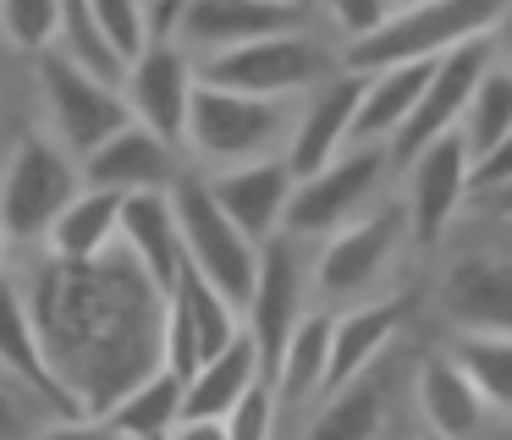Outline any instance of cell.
<instances>
[{"label":"cell","instance_id":"8992f818","mask_svg":"<svg viewBox=\"0 0 512 440\" xmlns=\"http://www.w3.org/2000/svg\"><path fill=\"white\" fill-rule=\"evenodd\" d=\"M391 176L386 143H347L336 160H325L320 171L292 176L287 209H281V231L298 242H320L325 231L358 220L369 204H380Z\"/></svg>","mask_w":512,"mask_h":440},{"label":"cell","instance_id":"836d02e7","mask_svg":"<svg viewBox=\"0 0 512 440\" xmlns=\"http://www.w3.org/2000/svg\"><path fill=\"white\" fill-rule=\"evenodd\" d=\"M397 6V0H325V11H331V22L347 33V39H358V33H369L386 11Z\"/></svg>","mask_w":512,"mask_h":440},{"label":"cell","instance_id":"7a4b0ae2","mask_svg":"<svg viewBox=\"0 0 512 440\" xmlns=\"http://www.w3.org/2000/svg\"><path fill=\"white\" fill-rule=\"evenodd\" d=\"M501 22H507V0H397L369 33L336 44V66L375 72L391 61H430L463 39L501 33Z\"/></svg>","mask_w":512,"mask_h":440},{"label":"cell","instance_id":"44dd1931","mask_svg":"<svg viewBox=\"0 0 512 440\" xmlns=\"http://www.w3.org/2000/svg\"><path fill=\"white\" fill-rule=\"evenodd\" d=\"M408 314H413L408 297H364V303H347L342 314L331 308V358H325V391L320 396H331L364 363H375L397 341V330L408 325Z\"/></svg>","mask_w":512,"mask_h":440},{"label":"cell","instance_id":"9c48e42d","mask_svg":"<svg viewBox=\"0 0 512 440\" xmlns=\"http://www.w3.org/2000/svg\"><path fill=\"white\" fill-rule=\"evenodd\" d=\"M78 187H83L78 160L50 132H28L12 149V160L0 165V226H6V242H23V248L39 242L45 226L56 220V209Z\"/></svg>","mask_w":512,"mask_h":440},{"label":"cell","instance_id":"cb8c5ba5","mask_svg":"<svg viewBox=\"0 0 512 440\" xmlns=\"http://www.w3.org/2000/svg\"><path fill=\"white\" fill-rule=\"evenodd\" d=\"M413 407H419L424 429L430 435H479V429L490 424V402L474 391V380H468L463 369H457L446 352H435V358L419 363V374H413Z\"/></svg>","mask_w":512,"mask_h":440},{"label":"cell","instance_id":"484cf974","mask_svg":"<svg viewBox=\"0 0 512 440\" xmlns=\"http://www.w3.org/2000/svg\"><path fill=\"white\" fill-rule=\"evenodd\" d=\"M116 209H122V193L83 182L56 209V220L45 226L39 242H45L50 259H100L105 248H116Z\"/></svg>","mask_w":512,"mask_h":440},{"label":"cell","instance_id":"5bb4252c","mask_svg":"<svg viewBox=\"0 0 512 440\" xmlns=\"http://www.w3.org/2000/svg\"><path fill=\"white\" fill-rule=\"evenodd\" d=\"M0 374L12 385H23L34 396V407L45 413L50 429H89L83 407L72 402V391L61 385V374L50 369L45 347H39V330H34V314L23 303V286L17 275L6 270L0 275Z\"/></svg>","mask_w":512,"mask_h":440},{"label":"cell","instance_id":"3957f363","mask_svg":"<svg viewBox=\"0 0 512 440\" xmlns=\"http://www.w3.org/2000/svg\"><path fill=\"white\" fill-rule=\"evenodd\" d=\"M287 127H292V99L237 94V88L199 77L188 99V121H182V160H193L199 171L265 160V154H281Z\"/></svg>","mask_w":512,"mask_h":440},{"label":"cell","instance_id":"83f0119b","mask_svg":"<svg viewBox=\"0 0 512 440\" xmlns=\"http://www.w3.org/2000/svg\"><path fill=\"white\" fill-rule=\"evenodd\" d=\"M457 138H463L468 160L512 143V72H507V61H490L479 72L474 94H468L463 116H457Z\"/></svg>","mask_w":512,"mask_h":440},{"label":"cell","instance_id":"d590c367","mask_svg":"<svg viewBox=\"0 0 512 440\" xmlns=\"http://www.w3.org/2000/svg\"><path fill=\"white\" fill-rule=\"evenodd\" d=\"M6 248H12V242H6V226H0V275H6Z\"/></svg>","mask_w":512,"mask_h":440},{"label":"cell","instance_id":"4fadbf2b","mask_svg":"<svg viewBox=\"0 0 512 440\" xmlns=\"http://www.w3.org/2000/svg\"><path fill=\"white\" fill-rule=\"evenodd\" d=\"M166 314H160V363L177 374H193L210 352H221L226 341L243 330L237 308L193 270L188 259L177 264V281L166 286Z\"/></svg>","mask_w":512,"mask_h":440},{"label":"cell","instance_id":"30bf717a","mask_svg":"<svg viewBox=\"0 0 512 440\" xmlns=\"http://www.w3.org/2000/svg\"><path fill=\"white\" fill-rule=\"evenodd\" d=\"M490 61H501V33H479V39H463V44H452L446 55H435V66H430V77H424L413 110L402 116V127L386 138L391 171H397L402 160H413L424 143H435L441 132L457 127V116H463L468 94H474L479 72H485Z\"/></svg>","mask_w":512,"mask_h":440},{"label":"cell","instance_id":"603a6c76","mask_svg":"<svg viewBox=\"0 0 512 440\" xmlns=\"http://www.w3.org/2000/svg\"><path fill=\"white\" fill-rule=\"evenodd\" d=\"M325 358H331V308L309 303L303 319L292 325V336L281 341L276 363H270V391H276V413H298V407H314L325 391Z\"/></svg>","mask_w":512,"mask_h":440},{"label":"cell","instance_id":"9a60e30c","mask_svg":"<svg viewBox=\"0 0 512 440\" xmlns=\"http://www.w3.org/2000/svg\"><path fill=\"white\" fill-rule=\"evenodd\" d=\"M397 171H402V220H408V237L419 248H435L452 231L457 209L468 198V149L457 138V127L441 132L435 143H424Z\"/></svg>","mask_w":512,"mask_h":440},{"label":"cell","instance_id":"d6a6232c","mask_svg":"<svg viewBox=\"0 0 512 440\" xmlns=\"http://www.w3.org/2000/svg\"><path fill=\"white\" fill-rule=\"evenodd\" d=\"M34 429H50L45 413L34 407V396L23 385H12L0 374V435H34Z\"/></svg>","mask_w":512,"mask_h":440},{"label":"cell","instance_id":"6da1fadb","mask_svg":"<svg viewBox=\"0 0 512 440\" xmlns=\"http://www.w3.org/2000/svg\"><path fill=\"white\" fill-rule=\"evenodd\" d=\"M23 303L34 314L39 347L50 369L83 407V418L105 413L133 380L160 369V286L138 270L133 259L105 248L100 259H50L17 275Z\"/></svg>","mask_w":512,"mask_h":440},{"label":"cell","instance_id":"8d00e7d4","mask_svg":"<svg viewBox=\"0 0 512 440\" xmlns=\"http://www.w3.org/2000/svg\"><path fill=\"white\" fill-rule=\"evenodd\" d=\"M298 6H309V0H298Z\"/></svg>","mask_w":512,"mask_h":440},{"label":"cell","instance_id":"e0dca14e","mask_svg":"<svg viewBox=\"0 0 512 440\" xmlns=\"http://www.w3.org/2000/svg\"><path fill=\"white\" fill-rule=\"evenodd\" d=\"M254 380H259V352L248 341V330H237L221 352H210L193 374H182V407H177L171 435H221L226 440V429H221L226 407Z\"/></svg>","mask_w":512,"mask_h":440},{"label":"cell","instance_id":"7402d4cb","mask_svg":"<svg viewBox=\"0 0 512 440\" xmlns=\"http://www.w3.org/2000/svg\"><path fill=\"white\" fill-rule=\"evenodd\" d=\"M116 242H122L127 259L166 292V286L177 281V264H182L171 187H138V193H122V209H116Z\"/></svg>","mask_w":512,"mask_h":440},{"label":"cell","instance_id":"e575fe53","mask_svg":"<svg viewBox=\"0 0 512 440\" xmlns=\"http://www.w3.org/2000/svg\"><path fill=\"white\" fill-rule=\"evenodd\" d=\"M188 0H144V44L149 39H177V17Z\"/></svg>","mask_w":512,"mask_h":440},{"label":"cell","instance_id":"2e32d148","mask_svg":"<svg viewBox=\"0 0 512 440\" xmlns=\"http://www.w3.org/2000/svg\"><path fill=\"white\" fill-rule=\"evenodd\" d=\"M358 88H364V72L336 66L331 77H320L314 88H303V94L292 99V127H287V143H281V160H287L292 176L320 171L325 160H336V154L353 143Z\"/></svg>","mask_w":512,"mask_h":440},{"label":"cell","instance_id":"f546056e","mask_svg":"<svg viewBox=\"0 0 512 440\" xmlns=\"http://www.w3.org/2000/svg\"><path fill=\"white\" fill-rule=\"evenodd\" d=\"M0 33L23 55L50 50L61 44V0H0Z\"/></svg>","mask_w":512,"mask_h":440},{"label":"cell","instance_id":"ffe728a7","mask_svg":"<svg viewBox=\"0 0 512 440\" xmlns=\"http://www.w3.org/2000/svg\"><path fill=\"white\" fill-rule=\"evenodd\" d=\"M210 198L221 204V215L232 226H243L254 242H265L270 231H281V209L292 193V171L281 154L265 160H243V165H221V171H199Z\"/></svg>","mask_w":512,"mask_h":440},{"label":"cell","instance_id":"f1b7e54d","mask_svg":"<svg viewBox=\"0 0 512 440\" xmlns=\"http://www.w3.org/2000/svg\"><path fill=\"white\" fill-rule=\"evenodd\" d=\"M446 358L474 380L496 418L512 413V330H457Z\"/></svg>","mask_w":512,"mask_h":440},{"label":"cell","instance_id":"d6986e66","mask_svg":"<svg viewBox=\"0 0 512 440\" xmlns=\"http://www.w3.org/2000/svg\"><path fill=\"white\" fill-rule=\"evenodd\" d=\"M292 22H303L298 0H188L177 17V44L193 61H204V55L226 50V44L292 28Z\"/></svg>","mask_w":512,"mask_h":440},{"label":"cell","instance_id":"4dcf8cb0","mask_svg":"<svg viewBox=\"0 0 512 440\" xmlns=\"http://www.w3.org/2000/svg\"><path fill=\"white\" fill-rule=\"evenodd\" d=\"M83 6H89L94 33L111 44V55L122 66H127V55L144 50V0H83Z\"/></svg>","mask_w":512,"mask_h":440},{"label":"cell","instance_id":"ac0fdd59","mask_svg":"<svg viewBox=\"0 0 512 440\" xmlns=\"http://www.w3.org/2000/svg\"><path fill=\"white\" fill-rule=\"evenodd\" d=\"M182 149H171L166 138H155L138 121H122L111 138H100L78 160V176L89 187H111V193H138V187H171L182 176Z\"/></svg>","mask_w":512,"mask_h":440},{"label":"cell","instance_id":"7c38bea8","mask_svg":"<svg viewBox=\"0 0 512 440\" xmlns=\"http://www.w3.org/2000/svg\"><path fill=\"white\" fill-rule=\"evenodd\" d=\"M193 83H199V66H193V55L177 39H149L138 55H127L122 77H116L127 121L149 127L171 149H182V121H188Z\"/></svg>","mask_w":512,"mask_h":440},{"label":"cell","instance_id":"d4e9b609","mask_svg":"<svg viewBox=\"0 0 512 440\" xmlns=\"http://www.w3.org/2000/svg\"><path fill=\"white\" fill-rule=\"evenodd\" d=\"M446 314L457 330H512V286L496 253H468L446 275Z\"/></svg>","mask_w":512,"mask_h":440},{"label":"cell","instance_id":"1f68e13d","mask_svg":"<svg viewBox=\"0 0 512 440\" xmlns=\"http://www.w3.org/2000/svg\"><path fill=\"white\" fill-rule=\"evenodd\" d=\"M221 429H226V440H265V435H276V429H281L276 391H270V380H265V374H259V380L248 385V391L237 396L232 407H226Z\"/></svg>","mask_w":512,"mask_h":440},{"label":"cell","instance_id":"4316f807","mask_svg":"<svg viewBox=\"0 0 512 440\" xmlns=\"http://www.w3.org/2000/svg\"><path fill=\"white\" fill-rule=\"evenodd\" d=\"M177 407H182V374L160 363V369L144 374V380L127 385V391L116 396L100 418H94V429H105V435H138V440L171 435Z\"/></svg>","mask_w":512,"mask_h":440},{"label":"cell","instance_id":"8fae6325","mask_svg":"<svg viewBox=\"0 0 512 440\" xmlns=\"http://www.w3.org/2000/svg\"><path fill=\"white\" fill-rule=\"evenodd\" d=\"M309 242L287 237V231H270L259 242V264H254V286H248L243 303V330L259 352V374H270L281 341L292 336V325L303 319V308L314 303L309 297Z\"/></svg>","mask_w":512,"mask_h":440},{"label":"cell","instance_id":"277c9868","mask_svg":"<svg viewBox=\"0 0 512 440\" xmlns=\"http://www.w3.org/2000/svg\"><path fill=\"white\" fill-rule=\"evenodd\" d=\"M402 237H408L402 204H369L358 220L325 231L309 253V297L320 308H347V303H364V297H380Z\"/></svg>","mask_w":512,"mask_h":440},{"label":"cell","instance_id":"52a82bcc","mask_svg":"<svg viewBox=\"0 0 512 440\" xmlns=\"http://www.w3.org/2000/svg\"><path fill=\"white\" fill-rule=\"evenodd\" d=\"M171 215H177L182 259H188L193 270L237 308V319H243L248 286H254V264H259V242L221 215V204L210 198L204 176L188 171V165H182V176L171 182Z\"/></svg>","mask_w":512,"mask_h":440},{"label":"cell","instance_id":"5b68a950","mask_svg":"<svg viewBox=\"0 0 512 440\" xmlns=\"http://www.w3.org/2000/svg\"><path fill=\"white\" fill-rule=\"evenodd\" d=\"M199 66L204 83L237 88V94H265V99H298L303 88H314L320 77L336 72V44H325L320 33H309L303 22L259 39L226 44V50L204 55Z\"/></svg>","mask_w":512,"mask_h":440},{"label":"cell","instance_id":"ba28073f","mask_svg":"<svg viewBox=\"0 0 512 440\" xmlns=\"http://www.w3.org/2000/svg\"><path fill=\"white\" fill-rule=\"evenodd\" d=\"M34 83H39V99H45V116H50V138L83 160L100 138H111L116 127L127 121V105H122V88L111 77L89 72L83 61H72L61 44L34 55Z\"/></svg>","mask_w":512,"mask_h":440}]
</instances>
